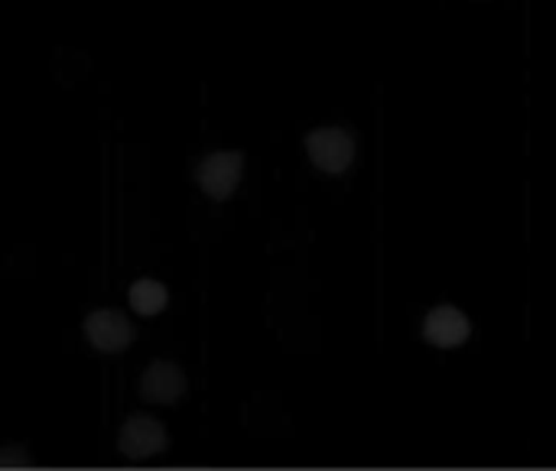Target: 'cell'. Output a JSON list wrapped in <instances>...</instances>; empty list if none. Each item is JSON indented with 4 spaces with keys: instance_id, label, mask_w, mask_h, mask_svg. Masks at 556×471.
I'll list each match as a JSON object with an SVG mask.
<instances>
[{
    "instance_id": "8992f818",
    "label": "cell",
    "mask_w": 556,
    "mask_h": 471,
    "mask_svg": "<svg viewBox=\"0 0 556 471\" xmlns=\"http://www.w3.org/2000/svg\"><path fill=\"white\" fill-rule=\"evenodd\" d=\"M424 335L437 345V348H456L469 339V319L456 309V306H437L427 316Z\"/></svg>"
},
{
    "instance_id": "52a82bcc",
    "label": "cell",
    "mask_w": 556,
    "mask_h": 471,
    "mask_svg": "<svg viewBox=\"0 0 556 471\" xmlns=\"http://www.w3.org/2000/svg\"><path fill=\"white\" fill-rule=\"evenodd\" d=\"M130 306L140 313V316H156V313H163V306H166V287L163 283H156V280H137L134 287H130Z\"/></svg>"
},
{
    "instance_id": "277c9868",
    "label": "cell",
    "mask_w": 556,
    "mask_h": 471,
    "mask_svg": "<svg viewBox=\"0 0 556 471\" xmlns=\"http://www.w3.org/2000/svg\"><path fill=\"white\" fill-rule=\"evenodd\" d=\"M166 449V430L150 417H130L121 430V453L130 459H147Z\"/></svg>"
},
{
    "instance_id": "ba28073f",
    "label": "cell",
    "mask_w": 556,
    "mask_h": 471,
    "mask_svg": "<svg viewBox=\"0 0 556 471\" xmlns=\"http://www.w3.org/2000/svg\"><path fill=\"white\" fill-rule=\"evenodd\" d=\"M16 462H20V466H23V469H29V459H26V456H16V453H13V449H10V453H3V456H0V466H3V469H13V466H16Z\"/></svg>"
},
{
    "instance_id": "3957f363",
    "label": "cell",
    "mask_w": 556,
    "mask_h": 471,
    "mask_svg": "<svg viewBox=\"0 0 556 471\" xmlns=\"http://www.w3.org/2000/svg\"><path fill=\"white\" fill-rule=\"evenodd\" d=\"M241 179V153H208L199 163V186L212 199H228Z\"/></svg>"
},
{
    "instance_id": "6da1fadb",
    "label": "cell",
    "mask_w": 556,
    "mask_h": 471,
    "mask_svg": "<svg viewBox=\"0 0 556 471\" xmlns=\"http://www.w3.org/2000/svg\"><path fill=\"white\" fill-rule=\"evenodd\" d=\"M306 150H309V160L326 169V173H342L352 156H355V143L349 137V130L342 127H319L306 137Z\"/></svg>"
},
{
    "instance_id": "7a4b0ae2",
    "label": "cell",
    "mask_w": 556,
    "mask_h": 471,
    "mask_svg": "<svg viewBox=\"0 0 556 471\" xmlns=\"http://www.w3.org/2000/svg\"><path fill=\"white\" fill-rule=\"evenodd\" d=\"M85 335L98 352H124L134 342V326L124 319V313L98 309L85 319Z\"/></svg>"
},
{
    "instance_id": "5b68a950",
    "label": "cell",
    "mask_w": 556,
    "mask_h": 471,
    "mask_svg": "<svg viewBox=\"0 0 556 471\" xmlns=\"http://www.w3.org/2000/svg\"><path fill=\"white\" fill-rule=\"evenodd\" d=\"M140 394L150 404H176L186 394V378L173 361H153L140 381Z\"/></svg>"
}]
</instances>
